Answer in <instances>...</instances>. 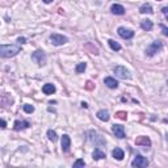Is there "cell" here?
Wrapping results in <instances>:
<instances>
[{
	"label": "cell",
	"instance_id": "obj_1",
	"mask_svg": "<svg viewBox=\"0 0 168 168\" xmlns=\"http://www.w3.org/2000/svg\"><path fill=\"white\" fill-rule=\"evenodd\" d=\"M20 46L18 45H0V57L3 58H10L15 57L20 52Z\"/></svg>",
	"mask_w": 168,
	"mask_h": 168
},
{
	"label": "cell",
	"instance_id": "obj_2",
	"mask_svg": "<svg viewBox=\"0 0 168 168\" xmlns=\"http://www.w3.org/2000/svg\"><path fill=\"white\" fill-rule=\"evenodd\" d=\"M163 49V43L160 41H154L146 49V55L147 57H154L158 51Z\"/></svg>",
	"mask_w": 168,
	"mask_h": 168
},
{
	"label": "cell",
	"instance_id": "obj_3",
	"mask_svg": "<svg viewBox=\"0 0 168 168\" xmlns=\"http://www.w3.org/2000/svg\"><path fill=\"white\" fill-rule=\"evenodd\" d=\"M88 135H89V141L92 143H94L96 146H104V144H106V141L100 134H97L96 131H89Z\"/></svg>",
	"mask_w": 168,
	"mask_h": 168
},
{
	"label": "cell",
	"instance_id": "obj_4",
	"mask_svg": "<svg viewBox=\"0 0 168 168\" xmlns=\"http://www.w3.org/2000/svg\"><path fill=\"white\" fill-rule=\"evenodd\" d=\"M50 41H51V43L54 45V46H62V45H64L66 42L68 41V38L64 36H62V34L54 33L50 36Z\"/></svg>",
	"mask_w": 168,
	"mask_h": 168
},
{
	"label": "cell",
	"instance_id": "obj_5",
	"mask_svg": "<svg viewBox=\"0 0 168 168\" xmlns=\"http://www.w3.org/2000/svg\"><path fill=\"white\" fill-rule=\"evenodd\" d=\"M32 60H34L38 66H43L45 63H46V55H45L43 51L37 50V51H34L33 54H32Z\"/></svg>",
	"mask_w": 168,
	"mask_h": 168
},
{
	"label": "cell",
	"instance_id": "obj_6",
	"mask_svg": "<svg viewBox=\"0 0 168 168\" xmlns=\"http://www.w3.org/2000/svg\"><path fill=\"white\" fill-rule=\"evenodd\" d=\"M131 165L136 167V168H144L148 165V160H147L146 158L141 156V155H136V156L134 158V160L131 162Z\"/></svg>",
	"mask_w": 168,
	"mask_h": 168
},
{
	"label": "cell",
	"instance_id": "obj_7",
	"mask_svg": "<svg viewBox=\"0 0 168 168\" xmlns=\"http://www.w3.org/2000/svg\"><path fill=\"white\" fill-rule=\"evenodd\" d=\"M114 74L120 79H129V78H130L129 71L126 70L125 67H122V66H117V67H114Z\"/></svg>",
	"mask_w": 168,
	"mask_h": 168
},
{
	"label": "cell",
	"instance_id": "obj_8",
	"mask_svg": "<svg viewBox=\"0 0 168 168\" xmlns=\"http://www.w3.org/2000/svg\"><path fill=\"white\" fill-rule=\"evenodd\" d=\"M135 144L136 146H142V147L148 148V147H151V139H150L148 136L141 135V136H138V138L135 139Z\"/></svg>",
	"mask_w": 168,
	"mask_h": 168
},
{
	"label": "cell",
	"instance_id": "obj_9",
	"mask_svg": "<svg viewBox=\"0 0 168 168\" xmlns=\"http://www.w3.org/2000/svg\"><path fill=\"white\" fill-rule=\"evenodd\" d=\"M118 34H120L121 38H125V39H130V38H133V37H134V32L130 30V29L123 28V26L118 28Z\"/></svg>",
	"mask_w": 168,
	"mask_h": 168
},
{
	"label": "cell",
	"instance_id": "obj_10",
	"mask_svg": "<svg viewBox=\"0 0 168 168\" xmlns=\"http://www.w3.org/2000/svg\"><path fill=\"white\" fill-rule=\"evenodd\" d=\"M112 131H113V134H114L117 138H120V139L125 138V129H123L122 125H113Z\"/></svg>",
	"mask_w": 168,
	"mask_h": 168
},
{
	"label": "cell",
	"instance_id": "obj_11",
	"mask_svg": "<svg viewBox=\"0 0 168 168\" xmlns=\"http://www.w3.org/2000/svg\"><path fill=\"white\" fill-rule=\"evenodd\" d=\"M104 83H105V85L110 89H116L118 87V81L116 80L114 78H110V76H108V78L104 79Z\"/></svg>",
	"mask_w": 168,
	"mask_h": 168
},
{
	"label": "cell",
	"instance_id": "obj_12",
	"mask_svg": "<svg viewBox=\"0 0 168 168\" xmlns=\"http://www.w3.org/2000/svg\"><path fill=\"white\" fill-rule=\"evenodd\" d=\"M70 146H71V139L67 134H64V135L62 136V150L64 152H67L68 150H70Z\"/></svg>",
	"mask_w": 168,
	"mask_h": 168
},
{
	"label": "cell",
	"instance_id": "obj_13",
	"mask_svg": "<svg viewBox=\"0 0 168 168\" xmlns=\"http://www.w3.org/2000/svg\"><path fill=\"white\" fill-rule=\"evenodd\" d=\"M29 126H30V123H29L28 121H16L13 129H15L16 131H18V130H22V129L29 127Z\"/></svg>",
	"mask_w": 168,
	"mask_h": 168
},
{
	"label": "cell",
	"instance_id": "obj_14",
	"mask_svg": "<svg viewBox=\"0 0 168 168\" xmlns=\"http://www.w3.org/2000/svg\"><path fill=\"white\" fill-rule=\"evenodd\" d=\"M110 10H112V13H114V15H123V13H125V8L121 4H113L112 7H110Z\"/></svg>",
	"mask_w": 168,
	"mask_h": 168
},
{
	"label": "cell",
	"instance_id": "obj_15",
	"mask_svg": "<svg viewBox=\"0 0 168 168\" xmlns=\"http://www.w3.org/2000/svg\"><path fill=\"white\" fill-rule=\"evenodd\" d=\"M42 92H43L45 94H52L55 92V85L51 84V83L45 84V85L42 87Z\"/></svg>",
	"mask_w": 168,
	"mask_h": 168
},
{
	"label": "cell",
	"instance_id": "obj_16",
	"mask_svg": "<svg viewBox=\"0 0 168 168\" xmlns=\"http://www.w3.org/2000/svg\"><path fill=\"white\" fill-rule=\"evenodd\" d=\"M97 118L104 121V122H106V121H109L110 116H109V113H108V110L102 109V110H99V112H97Z\"/></svg>",
	"mask_w": 168,
	"mask_h": 168
},
{
	"label": "cell",
	"instance_id": "obj_17",
	"mask_svg": "<svg viewBox=\"0 0 168 168\" xmlns=\"http://www.w3.org/2000/svg\"><path fill=\"white\" fill-rule=\"evenodd\" d=\"M92 156H93L94 160H100V159H104V158H106V155H105V152L101 151L100 148H94V151L92 152Z\"/></svg>",
	"mask_w": 168,
	"mask_h": 168
},
{
	"label": "cell",
	"instance_id": "obj_18",
	"mask_svg": "<svg viewBox=\"0 0 168 168\" xmlns=\"http://www.w3.org/2000/svg\"><path fill=\"white\" fill-rule=\"evenodd\" d=\"M139 12L141 13H150V15H151V13H154V10H152V7H151V4H142L141 7H139Z\"/></svg>",
	"mask_w": 168,
	"mask_h": 168
},
{
	"label": "cell",
	"instance_id": "obj_19",
	"mask_svg": "<svg viewBox=\"0 0 168 168\" xmlns=\"http://www.w3.org/2000/svg\"><path fill=\"white\" fill-rule=\"evenodd\" d=\"M112 155H113V158L117 159V160H122L123 156H125V155H123V151L121 148H114L113 152H112Z\"/></svg>",
	"mask_w": 168,
	"mask_h": 168
},
{
	"label": "cell",
	"instance_id": "obj_20",
	"mask_svg": "<svg viewBox=\"0 0 168 168\" xmlns=\"http://www.w3.org/2000/svg\"><path fill=\"white\" fill-rule=\"evenodd\" d=\"M152 26H154V25H152V21L151 20H143L141 22V28L143 29V30H147V32L151 30Z\"/></svg>",
	"mask_w": 168,
	"mask_h": 168
},
{
	"label": "cell",
	"instance_id": "obj_21",
	"mask_svg": "<svg viewBox=\"0 0 168 168\" xmlns=\"http://www.w3.org/2000/svg\"><path fill=\"white\" fill-rule=\"evenodd\" d=\"M108 43H109V46L112 47V50H114V51L121 50V45L118 43V42H116L114 39H109V41H108Z\"/></svg>",
	"mask_w": 168,
	"mask_h": 168
},
{
	"label": "cell",
	"instance_id": "obj_22",
	"mask_svg": "<svg viewBox=\"0 0 168 168\" xmlns=\"http://www.w3.org/2000/svg\"><path fill=\"white\" fill-rule=\"evenodd\" d=\"M116 117L120 118V120H122V121H126V118H127V113L123 112V110H120V112H116Z\"/></svg>",
	"mask_w": 168,
	"mask_h": 168
},
{
	"label": "cell",
	"instance_id": "obj_23",
	"mask_svg": "<svg viewBox=\"0 0 168 168\" xmlns=\"http://www.w3.org/2000/svg\"><path fill=\"white\" fill-rule=\"evenodd\" d=\"M85 68H87V64H85V63H79V64L76 66L75 71H76L78 74H81V72H84V71H85Z\"/></svg>",
	"mask_w": 168,
	"mask_h": 168
},
{
	"label": "cell",
	"instance_id": "obj_24",
	"mask_svg": "<svg viewBox=\"0 0 168 168\" xmlns=\"http://www.w3.org/2000/svg\"><path fill=\"white\" fill-rule=\"evenodd\" d=\"M47 138H49L50 141L55 142V141H57V139H58L57 133H55V131H52V130H49V131H47Z\"/></svg>",
	"mask_w": 168,
	"mask_h": 168
},
{
	"label": "cell",
	"instance_id": "obj_25",
	"mask_svg": "<svg viewBox=\"0 0 168 168\" xmlns=\"http://www.w3.org/2000/svg\"><path fill=\"white\" fill-rule=\"evenodd\" d=\"M22 109L25 110L26 113H33V112H34V106H33V105H29V104H25V105H24Z\"/></svg>",
	"mask_w": 168,
	"mask_h": 168
},
{
	"label": "cell",
	"instance_id": "obj_26",
	"mask_svg": "<svg viewBox=\"0 0 168 168\" xmlns=\"http://www.w3.org/2000/svg\"><path fill=\"white\" fill-rule=\"evenodd\" d=\"M84 88H85L87 91H92V89H94V84L92 83V81H87L85 85H84Z\"/></svg>",
	"mask_w": 168,
	"mask_h": 168
},
{
	"label": "cell",
	"instance_id": "obj_27",
	"mask_svg": "<svg viewBox=\"0 0 168 168\" xmlns=\"http://www.w3.org/2000/svg\"><path fill=\"white\" fill-rule=\"evenodd\" d=\"M84 165H85V163H84V160H81V159H78L76 160L75 163H74V167H84Z\"/></svg>",
	"mask_w": 168,
	"mask_h": 168
},
{
	"label": "cell",
	"instance_id": "obj_28",
	"mask_svg": "<svg viewBox=\"0 0 168 168\" xmlns=\"http://www.w3.org/2000/svg\"><path fill=\"white\" fill-rule=\"evenodd\" d=\"M160 28H162V30H163V34H164V36H168V29H167V26H165V25H160Z\"/></svg>",
	"mask_w": 168,
	"mask_h": 168
},
{
	"label": "cell",
	"instance_id": "obj_29",
	"mask_svg": "<svg viewBox=\"0 0 168 168\" xmlns=\"http://www.w3.org/2000/svg\"><path fill=\"white\" fill-rule=\"evenodd\" d=\"M0 127H1V129L7 127V122H5L4 120H1V118H0Z\"/></svg>",
	"mask_w": 168,
	"mask_h": 168
},
{
	"label": "cell",
	"instance_id": "obj_30",
	"mask_svg": "<svg viewBox=\"0 0 168 168\" xmlns=\"http://www.w3.org/2000/svg\"><path fill=\"white\" fill-rule=\"evenodd\" d=\"M17 41H18V43H25V41H26V39L24 38V37H20V38H18Z\"/></svg>",
	"mask_w": 168,
	"mask_h": 168
},
{
	"label": "cell",
	"instance_id": "obj_31",
	"mask_svg": "<svg viewBox=\"0 0 168 168\" xmlns=\"http://www.w3.org/2000/svg\"><path fill=\"white\" fill-rule=\"evenodd\" d=\"M162 12H163V15H164L165 17H167V12H168V8H167V7H164V8H163V9H162Z\"/></svg>",
	"mask_w": 168,
	"mask_h": 168
},
{
	"label": "cell",
	"instance_id": "obj_32",
	"mask_svg": "<svg viewBox=\"0 0 168 168\" xmlns=\"http://www.w3.org/2000/svg\"><path fill=\"white\" fill-rule=\"evenodd\" d=\"M81 106H83V108H88V104H87V102H81Z\"/></svg>",
	"mask_w": 168,
	"mask_h": 168
},
{
	"label": "cell",
	"instance_id": "obj_33",
	"mask_svg": "<svg viewBox=\"0 0 168 168\" xmlns=\"http://www.w3.org/2000/svg\"><path fill=\"white\" fill-rule=\"evenodd\" d=\"M42 1H43V3H46V4H49V3H51L52 0H42Z\"/></svg>",
	"mask_w": 168,
	"mask_h": 168
}]
</instances>
